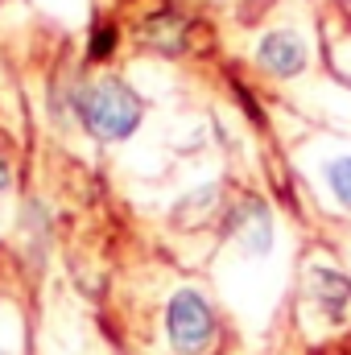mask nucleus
I'll list each match as a JSON object with an SVG mask.
<instances>
[{
  "label": "nucleus",
  "instance_id": "1",
  "mask_svg": "<svg viewBox=\"0 0 351 355\" xmlns=\"http://www.w3.org/2000/svg\"><path fill=\"white\" fill-rule=\"evenodd\" d=\"M75 107H79L83 128H87L91 137H99V141H124V137H132V128L141 124V112H145L141 95L128 83H120V79L87 83V87L79 91Z\"/></svg>",
  "mask_w": 351,
  "mask_h": 355
},
{
  "label": "nucleus",
  "instance_id": "2",
  "mask_svg": "<svg viewBox=\"0 0 351 355\" xmlns=\"http://www.w3.org/2000/svg\"><path fill=\"white\" fill-rule=\"evenodd\" d=\"M166 327H170V343L178 355H198L211 347L215 339V318H211V306L198 289H182L170 302V314H166Z\"/></svg>",
  "mask_w": 351,
  "mask_h": 355
},
{
  "label": "nucleus",
  "instance_id": "3",
  "mask_svg": "<svg viewBox=\"0 0 351 355\" xmlns=\"http://www.w3.org/2000/svg\"><path fill=\"white\" fill-rule=\"evenodd\" d=\"M257 62H261L268 75L293 79V75H302V71H306V46H302V37H298V33H289V29H277V33L261 37Z\"/></svg>",
  "mask_w": 351,
  "mask_h": 355
},
{
  "label": "nucleus",
  "instance_id": "4",
  "mask_svg": "<svg viewBox=\"0 0 351 355\" xmlns=\"http://www.w3.org/2000/svg\"><path fill=\"white\" fill-rule=\"evenodd\" d=\"M232 236H236L240 248L252 252V257H264V252H268V244H273V219H268V211H264L261 198H244V202L236 207V215H232Z\"/></svg>",
  "mask_w": 351,
  "mask_h": 355
},
{
  "label": "nucleus",
  "instance_id": "5",
  "mask_svg": "<svg viewBox=\"0 0 351 355\" xmlns=\"http://www.w3.org/2000/svg\"><path fill=\"white\" fill-rule=\"evenodd\" d=\"M310 293H314L318 310H323L331 322H343V318H348V310H351V281L343 277V272L314 265V268H310Z\"/></svg>",
  "mask_w": 351,
  "mask_h": 355
},
{
  "label": "nucleus",
  "instance_id": "6",
  "mask_svg": "<svg viewBox=\"0 0 351 355\" xmlns=\"http://www.w3.org/2000/svg\"><path fill=\"white\" fill-rule=\"evenodd\" d=\"M211 198H219V186H203V190L186 194V198H182V207L174 211V219H178V223H186V227H190V223H198V219L211 211Z\"/></svg>",
  "mask_w": 351,
  "mask_h": 355
},
{
  "label": "nucleus",
  "instance_id": "7",
  "mask_svg": "<svg viewBox=\"0 0 351 355\" xmlns=\"http://www.w3.org/2000/svg\"><path fill=\"white\" fill-rule=\"evenodd\" d=\"M327 182H331L339 207H348L351 211V157H335V162L327 166Z\"/></svg>",
  "mask_w": 351,
  "mask_h": 355
},
{
  "label": "nucleus",
  "instance_id": "8",
  "mask_svg": "<svg viewBox=\"0 0 351 355\" xmlns=\"http://www.w3.org/2000/svg\"><path fill=\"white\" fill-rule=\"evenodd\" d=\"M116 42H120L116 25H99V29H95V37H91V58H95V62H99V58H108V54L116 50Z\"/></svg>",
  "mask_w": 351,
  "mask_h": 355
},
{
  "label": "nucleus",
  "instance_id": "9",
  "mask_svg": "<svg viewBox=\"0 0 351 355\" xmlns=\"http://www.w3.org/2000/svg\"><path fill=\"white\" fill-rule=\"evenodd\" d=\"M4 186H8V166L0 162V190H4Z\"/></svg>",
  "mask_w": 351,
  "mask_h": 355
}]
</instances>
